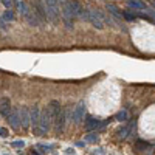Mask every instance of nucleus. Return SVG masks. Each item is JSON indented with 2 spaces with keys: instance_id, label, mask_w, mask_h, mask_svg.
<instances>
[{
  "instance_id": "nucleus-27",
  "label": "nucleus",
  "mask_w": 155,
  "mask_h": 155,
  "mask_svg": "<svg viewBox=\"0 0 155 155\" xmlns=\"http://www.w3.org/2000/svg\"><path fill=\"white\" fill-rule=\"evenodd\" d=\"M9 134H8V130H6V129H3V127H0V137H2V138H6Z\"/></svg>"
},
{
  "instance_id": "nucleus-6",
  "label": "nucleus",
  "mask_w": 155,
  "mask_h": 155,
  "mask_svg": "<svg viewBox=\"0 0 155 155\" xmlns=\"http://www.w3.org/2000/svg\"><path fill=\"white\" fill-rule=\"evenodd\" d=\"M33 3V11L34 14L37 16L39 19V23H41V27H44L45 22H47V14H45V6H44V0H31Z\"/></svg>"
},
{
  "instance_id": "nucleus-25",
  "label": "nucleus",
  "mask_w": 155,
  "mask_h": 155,
  "mask_svg": "<svg viewBox=\"0 0 155 155\" xmlns=\"http://www.w3.org/2000/svg\"><path fill=\"white\" fill-rule=\"evenodd\" d=\"M12 19H14V12H12V11H6L5 14H3V20L9 22V20H12Z\"/></svg>"
},
{
  "instance_id": "nucleus-9",
  "label": "nucleus",
  "mask_w": 155,
  "mask_h": 155,
  "mask_svg": "<svg viewBox=\"0 0 155 155\" xmlns=\"http://www.w3.org/2000/svg\"><path fill=\"white\" fill-rule=\"evenodd\" d=\"M39 120H41V109L37 106H34L31 110H30V123H31V130L34 132L37 126H39Z\"/></svg>"
},
{
  "instance_id": "nucleus-29",
  "label": "nucleus",
  "mask_w": 155,
  "mask_h": 155,
  "mask_svg": "<svg viewBox=\"0 0 155 155\" xmlns=\"http://www.w3.org/2000/svg\"><path fill=\"white\" fill-rule=\"evenodd\" d=\"M150 5H152V8L155 9V0H150Z\"/></svg>"
},
{
  "instance_id": "nucleus-20",
  "label": "nucleus",
  "mask_w": 155,
  "mask_h": 155,
  "mask_svg": "<svg viewBox=\"0 0 155 155\" xmlns=\"http://www.w3.org/2000/svg\"><path fill=\"white\" fill-rule=\"evenodd\" d=\"M115 120H116V121H120V123H121V121H127V120H129V113H127V110H126V109H121L118 113L115 115Z\"/></svg>"
},
{
  "instance_id": "nucleus-10",
  "label": "nucleus",
  "mask_w": 155,
  "mask_h": 155,
  "mask_svg": "<svg viewBox=\"0 0 155 155\" xmlns=\"http://www.w3.org/2000/svg\"><path fill=\"white\" fill-rule=\"evenodd\" d=\"M19 118H20V126L23 129H28L30 127V109L27 107H20L19 109Z\"/></svg>"
},
{
  "instance_id": "nucleus-16",
  "label": "nucleus",
  "mask_w": 155,
  "mask_h": 155,
  "mask_svg": "<svg viewBox=\"0 0 155 155\" xmlns=\"http://www.w3.org/2000/svg\"><path fill=\"white\" fill-rule=\"evenodd\" d=\"M106 9L109 11V14H110L113 19L121 20V11H120V8L116 6V5H113V3H107V5H106Z\"/></svg>"
},
{
  "instance_id": "nucleus-26",
  "label": "nucleus",
  "mask_w": 155,
  "mask_h": 155,
  "mask_svg": "<svg viewBox=\"0 0 155 155\" xmlns=\"http://www.w3.org/2000/svg\"><path fill=\"white\" fill-rule=\"evenodd\" d=\"M37 146H39V150H42V152H45V150H47V152H50L51 149H53L50 144H37Z\"/></svg>"
},
{
  "instance_id": "nucleus-24",
  "label": "nucleus",
  "mask_w": 155,
  "mask_h": 155,
  "mask_svg": "<svg viewBox=\"0 0 155 155\" xmlns=\"http://www.w3.org/2000/svg\"><path fill=\"white\" fill-rule=\"evenodd\" d=\"M11 146H12V147H17V149H20V147H23V146H25V141H23V140L12 141V143H11Z\"/></svg>"
},
{
  "instance_id": "nucleus-7",
  "label": "nucleus",
  "mask_w": 155,
  "mask_h": 155,
  "mask_svg": "<svg viewBox=\"0 0 155 155\" xmlns=\"http://www.w3.org/2000/svg\"><path fill=\"white\" fill-rule=\"evenodd\" d=\"M53 124H54V129H56L58 134L64 132L65 124H67V113H65V109H61V112L56 115V118L53 120Z\"/></svg>"
},
{
  "instance_id": "nucleus-8",
  "label": "nucleus",
  "mask_w": 155,
  "mask_h": 155,
  "mask_svg": "<svg viewBox=\"0 0 155 155\" xmlns=\"http://www.w3.org/2000/svg\"><path fill=\"white\" fill-rule=\"evenodd\" d=\"M135 126H137L135 120H130V121H129L126 126H121V127L118 129V132H116V137H118V138H121V140H126V138H129V135H130V134L134 132Z\"/></svg>"
},
{
  "instance_id": "nucleus-18",
  "label": "nucleus",
  "mask_w": 155,
  "mask_h": 155,
  "mask_svg": "<svg viewBox=\"0 0 155 155\" xmlns=\"http://www.w3.org/2000/svg\"><path fill=\"white\" fill-rule=\"evenodd\" d=\"M25 19H27L28 25H31V27H41V23H39V19H37V16L34 14V11H33V9L28 11V14L25 16Z\"/></svg>"
},
{
  "instance_id": "nucleus-13",
  "label": "nucleus",
  "mask_w": 155,
  "mask_h": 155,
  "mask_svg": "<svg viewBox=\"0 0 155 155\" xmlns=\"http://www.w3.org/2000/svg\"><path fill=\"white\" fill-rule=\"evenodd\" d=\"M135 147H137V150H138V152H143V153H147V155H150V153H152V147H153V146H150V143H147V141L138 140Z\"/></svg>"
},
{
  "instance_id": "nucleus-4",
  "label": "nucleus",
  "mask_w": 155,
  "mask_h": 155,
  "mask_svg": "<svg viewBox=\"0 0 155 155\" xmlns=\"http://www.w3.org/2000/svg\"><path fill=\"white\" fill-rule=\"evenodd\" d=\"M65 113H67V121L70 120L74 124H79V123H82L84 115H85V104L84 102H79L73 110L71 109H65Z\"/></svg>"
},
{
  "instance_id": "nucleus-2",
  "label": "nucleus",
  "mask_w": 155,
  "mask_h": 155,
  "mask_svg": "<svg viewBox=\"0 0 155 155\" xmlns=\"http://www.w3.org/2000/svg\"><path fill=\"white\" fill-rule=\"evenodd\" d=\"M44 6H45V14L47 19H50V22L53 25L59 23V0H44Z\"/></svg>"
},
{
  "instance_id": "nucleus-5",
  "label": "nucleus",
  "mask_w": 155,
  "mask_h": 155,
  "mask_svg": "<svg viewBox=\"0 0 155 155\" xmlns=\"http://www.w3.org/2000/svg\"><path fill=\"white\" fill-rule=\"evenodd\" d=\"M88 22L92 23L95 28L102 30L106 27V16L98 9H88Z\"/></svg>"
},
{
  "instance_id": "nucleus-19",
  "label": "nucleus",
  "mask_w": 155,
  "mask_h": 155,
  "mask_svg": "<svg viewBox=\"0 0 155 155\" xmlns=\"http://www.w3.org/2000/svg\"><path fill=\"white\" fill-rule=\"evenodd\" d=\"M16 6H17L19 12H20V14H22L23 17H25V16L28 14V11H30V8L27 6V3H25V2H22V0H19V2H16Z\"/></svg>"
},
{
  "instance_id": "nucleus-3",
  "label": "nucleus",
  "mask_w": 155,
  "mask_h": 155,
  "mask_svg": "<svg viewBox=\"0 0 155 155\" xmlns=\"http://www.w3.org/2000/svg\"><path fill=\"white\" fill-rule=\"evenodd\" d=\"M59 9H61V16H62V22L65 25L67 30H71L73 28V22H74V16L70 9V3L68 0H61V5H59Z\"/></svg>"
},
{
  "instance_id": "nucleus-17",
  "label": "nucleus",
  "mask_w": 155,
  "mask_h": 155,
  "mask_svg": "<svg viewBox=\"0 0 155 155\" xmlns=\"http://www.w3.org/2000/svg\"><path fill=\"white\" fill-rule=\"evenodd\" d=\"M127 6H129V8H132V11H134V9H137V11H143V9L146 8V3H144V2H141V0H127Z\"/></svg>"
},
{
  "instance_id": "nucleus-30",
  "label": "nucleus",
  "mask_w": 155,
  "mask_h": 155,
  "mask_svg": "<svg viewBox=\"0 0 155 155\" xmlns=\"http://www.w3.org/2000/svg\"><path fill=\"white\" fill-rule=\"evenodd\" d=\"M33 155H41V153H39L37 150H33Z\"/></svg>"
},
{
  "instance_id": "nucleus-14",
  "label": "nucleus",
  "mask_w": 155,
  "mask_h": 155,
  "mask_svg": "<svg viewBox=\"0 0 155 155\" xmlns=\"http://www.w3.org/2000/svg\"><path fill=\"white\" fill-rule=\"evenodd\" d=\"M11 112V102L8 98H2L0 99V115L5 116V118H8V115Z\"/></svg>"
},
{
  "instance_id": "nucleus-12",
  "label": "nucleus",
  "mask_w": 155,
  "mask_h": 155,
  "mask_svg": "<svg viewBox=\"0 0 155 155\" xmlns=\"http://www.w3.org/2000/svg\"><path fill=\"white\" fill-rule=\"evenodd\" d=\"M85 129H87L88 132L98 130V129H101V121L95 120L93 116H87V121H85Z\"/></svg>"
},
{
  "instance_id": "nucleus-11",
  "label": "nucleus",
  "mask_w": 155,
  "mask_h": 155,
  "mask_svg": "<svg viewBox=\"0 0 155 155\" xmlns=\"http://www.w3.org/2000/svg\"><path fill=\"white\" fill-rule=\"evenodd\" d=\"M8 123L12 129H19L20 127V118H19V109H11L8 115Z\"/></svg>"
},
{
  "instance_id": "nucleus-21",
  "label": "nucleus",
  "mask_w": 155,
  "mask_h": 155,
  "mask_svg": "<svg viewBox=\"0 0 155 155\" xmlns=\"http://www.w3.org/2000/svg\"><path fill=\"white\" fill-rule=\"evenodd\" d=\"M121 17L123 19H126L127 22H134L137 17H135V12H132V11H124V12H121Z\"/></svg>"
},
{
  "instance_id": "nucleus-1",
  "label": "nucleus",
  "mask_w": 155,
  "mask_h": 155,
  "mask_svg": "<svg viewBox=\"0 0 155 155\" xmlns=\"http://www.w3.org/2000/svg\"><path fill=\"white\" fill-rule=\"evenodd\" d=\"M51 124H53V118H51V115H50V110L45 107L44 112H41V120H39V126L37 129L33 132L36 137H42L45 134L50 132V129H51Z\"/></svg>"
},
{
  "instance_id": "nucleus-28",
  "label": "nucleus",
  "mask_w": 155,
  "mask_h": 155,
  "mask_svg": "<svg viewBox=\"0 0 155 155\" xmlns=\"http://www.w3.org/2000/svg\"><path fill=\"white\" fill-rule=\"evenodd\" d=\"M92 153L93 155H104V150H102V149H95Z\"/></svg>"
},
{
  "instance_id": "nucleus-15",
  "label": "nucleus",
  "mask_w": 155,
  "mask_h": 155,
  "mask_svg": "<svg viewBox=\"0 0 155 155\" xmlns=\"http://www.w3.org/2000/svg\"><path fill=\"white\" fill-rule=\"evenodd\" d=\"M68 3H70V9H71V12H73V16H74V17H81L82 11H84L82 5L78 2V0H68Z\"/></svg>"
},
{
  "instance_id": "nucleus-22",
  "label": "nucleus",
  "mask_w": 155,
  "mask_h": 155,
  "mask_svg": "<svg viewBox=\"0 0 155 155\" xmlns=\"http://www.w3.org/2000/svg\"><path fill=\"white\" fill-rule=\"evenodd\" d=\"M98 140H99V137H98L96 134H88V135H85V138H84L85 143H96Z\"/></svg>"
},
{
  "instance_id": "nucleus-23",
  "label": "nucleus",
  "mask_w": 155,
  "mask_h": 155,
  "mask_svg": "<svg viewBox=\"0 0 155 155\" xmlns=\"http://www.w3.org/2000/svg\"><path fill=\"white\" fill-rule=\"evenodd\" d=\"M2 3H3V6H5V8H8L9 11H11L12 8H14V5H16L14 0H2Z\"/></svg>"
}]
</instances>
